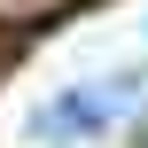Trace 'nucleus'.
Wrapping results in <instances>:
<instances>
[{
  "instance_id": "f257e3e1",
  "label": "nucleus",
  "mask_w": 148,
  "mask_h": 148,
  "mask_svg": "<svg viewBox=\"0 0 148 148\" xmlns=\"http://www.w3.org/2000/svg\"><path fill=\"white\" fill-rule=\"evenodd\" d=\"M109 125H117V109L101 101V86H62L39 117V133H55V140H101Z\"/></svg>"
},
{
  "instance_id": "f03ea898",
  "label": "nucleus",
  "mask_w": 148,
  "mask_h": 148,
  "mask_svg": "<svg viewBox=\"0 0 148 148\" xmlns=\"http://www.w3.org/2000/svg\"><path fill=\"white\" fill-rule=\"evenodd\" d=\"M62 0H0V23H39V16H55Z\"/></svg>"
}]
</instances>
